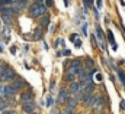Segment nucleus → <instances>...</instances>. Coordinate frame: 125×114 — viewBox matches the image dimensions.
Returning a JSON list of instances; mask_svg holds the SVG:
<instances>
[{"instance_id":"obj_30","label":"nucleus","mask_w":125,"mask_h":114,"mask_svg":"<svg viewBox=\"0 0 125 114\" xmlns=\"http://www.w3.org/2000/svg\"><path fill=\"white\" fill-rule=\"evenodd\" d=\"M13 0H0V7L1 6H7V4H12Z\"/></svg>"},{"instance_id":"obj_38","label":"nucleus","mask_w":125,"mask_h":114,"mask_svg":"<svg viewBox=\"0 0 125 114\" xmlns=\"http://www.w3.org/2000/svg\"><path fill=\"white\" fill-rule=\"evenodd\" d=\"M10 54H13V55L16 54V46H12V48H10Z\"/></svg>"},{"instance_id":"obj_33","label":"nucleus","mask_w":125,"mask_h":114,"mask_svg":"<svg viewBox=\"0 0 125 114\" xmlns=\"http://www.w3.org/2000/svg\"><path fill=\"white\" fill-rule=\"evenodd\" d=\"M119 108H121V110H125V101L124 100H121V103H119Z\"/></svg>"},{"instance_id":"obj_4","label":"nucleus","mask_w":125,"mask_h":114,"mask_svg":"<svg viewBox=\"0 0 125 114\" xmlns=\"http://www.w3.org/2000/svg\"><path fill=\"white\" fill-rule=\"evenodd\" d=\"M96 36H97V43H99L100 49H102V51H106V45H105V35H103V30H102V28H100L99 25L96 26Z\"/></svg>"},{"instance_id":"obj_41","label":"nucleus","mask_w":125,"mask_h":114,"mask_svg":"<svg viewBox=\"0 0 125 114\" xmlns=\"http://www.w3.org/2000/svg\"><path fill=\"white\" fill-rule=\"evenodd\" d=\"M50 26V32H54L55 30V28H54V25H48Z\"/></svg>"},{"instance_id":"obj_42","label":"nucleus","mask_w":125,"mask_h":114,"mask_svg":"<svg viewBox=\"0 0 125 114\" xmlns=\"http://www.w3.org/2000/svg\"><path fill=\"white\" fill-rule=\"evenodd\" d=\"M62 1H64V4H65V7H68V6H70V1H68V0H62Z\"/></svg>"},{"instance_id":"obj_46","label":"nucleus","mask_w":125,"mask_h":114,"mask_svg":"<svg viewBox=\"0 0 125 114\" xmlns=\"http://www.w3.org/2000/svg\"><path fill=\"white\" fill-rule=\"evenodd\" d=\"M29 114H35V113H29Z\"/></svg>"},{"instance_id":"obj_8","label":"nucleus","mask_w":125,"mask_h":114,"mask_svg":"<svg viewBox=\"0 0 125 114\" xmlns=\"http://www.w3.org/2000/svg\"><path fill=\"white\" fill-rule=\"evenodd\" d=\"M16 92H18V90H15L12 85H6L4 87V95H3V98H13L16 95Z\"/></svg>"},{"instance_id":"obj_43","label":"nucleus","mask_w":125,"mask_h":114,"mask_svg":"<svg viewBox=\"0 0 125 114\" xmlns=\"http://www.w3.org/2000/svg\"><path fill=\"white\" fill-rule=\"evenodd\" d=\"M0 52H3V45H1V39H0Z\"/></svg>"},{"instance_id":"obj_16","label":"nucleus","mask_w":125,"mask_h":114,"mask_svg":"<svg viewBox=\"0 0 125 114\" xmlns=\"http://www.w3.org/2000/svg\"><path fill=\"white\" fill-rule=\"evenodd\" d=\"M80 90V82H76V81H71V84H70V88H68V92H76V91H79Z\"/></svg>"},{"instance_id":"obj_19","label":"nucleus","mask_w":125,"mask_h":114,"mask_svg":"<svg viewBox=\"0 0 125 114\" xmlns=\"http://www.w3.org/2000/svg\"><path fill=\"white\" fill-rule=\"evenodd\" d=\"M70 41H71V42H73V43H74V45H76V46H77V48H80V46H82V41H80V39H79V36H77V35H76V33H74V35H71V36H70Z\"/></svg>"},{"instance_id":"obj_21","label":"nucleus","mask_w":125,"mask_h":114,"mask_svg":"<svg viewBox=\"0 0 125 114\" xmlns=\"http://www.w3.org/2000/svg\"><path fill=\"white\" fill-rule=\"evenodd\" d=\"M65 103L68 104V107H73V108H76V106H77V100L74 97H68V100Z\"/></svg>"},{"instance_id":"obj_32","label":"nucleus","mask_w":125,"mask_h":114,"mask_svg":"<svg viewBox=\"0 0 125 114\" xmlns=\"http://www.w3.org/2000/svg\"><path fill=\"white\" fill-rule=\"evenodd\" d=\"M82 30H83V33H84V35H87V23H86V22L82 25Z\"/></svg>"},{"instance_id":"obj_35","label":"nucleus","mask_w":125,"mask_h":114,"mask_svg":"<svg viewBox=\"0 0 125 114\" xmlns=\"http://www.w3.org/2000/svg\"><path fill=\"white\" fill-rule=\"evenodd\" d=\"M55 45H57V46H60V45H62V46H64V41H61V39H57Z\"/></svg>"},{"instance_id":"obj_7","label":"nucleus","mask_w":125,"mask_h":114,"mask_svg":"<svg viewBox=\"0 0 125 114\" xmlns=\"http://www.w3.org/2000/svg\"><path fill=\"white\" fill-rule=\"evenodd\" d=\"M68 94H70V92H68L67 90L61 88V90H60V92H58V97H57V103H58V104H62V103H65V101L68 100V97H70Z\"/></svg>"},{"instance_id":"obj_1","label":"nucleus","mask_w":125,"mask_h":114,"mask_svg":"<svg viewBox=\"0 0 125 114\" xmlns=\"http://www.w3.org/2000/svg\"><path fill=\"white\" fill-rule=\"evenodd\" d=\"M44 13H47V6L41 1H36L33 3L31 7H29V15L32 17H41Z\"/></svg>"},{"instance_id":"obj_44","label":"nucleus","mask_w":125,"mask_h":114,"mask_svg":"<svg viewBox=\"0 0 125 114\" xmlns=\"http://www.w3.org/2000/svg\"><path fill=\"white\" fill-rule=\"evenodd\" d=\"M4 68H6V66H4ZM1 71H3V68H1V66H0V75H1Z\"/></svg>"},{"instance_id":"obj_2","label":"nucleus","mask_w":125,"mask_h":114,"mask_svg":"<svg viewBox=\"0 0 125 114\" xmlns=\"http://www.w3.org/2000/svg\"><path fill=\"white\" fill-rule=\"evenodd\" d=\"M15 77H16L15 71H13L10 66H6V68H3V71H1V75H0V81H12Z\"/></svg>"},{"instance_id":"obj_36","label":"nucleus","mask_w":125,"mask_h":114,"mask_svg":"<svg viewBox=\"0 0 125 114\" xmlns=\"http://www.w3.org/2000/svg\"><path fill=\"white\" fill-rule=\"evenodd\" d=\"M45 6H47V7L52 6V0H45Z\"/></svg>"},{"instance_id":"obj_12","label":"nucleus","mask_w":125,"mask_h":114,"mask_svg":"<svg viewBox=\"0 0 125 114\" xmlns=\"http://www.w3.org/2000/svg\"><path fill=\"white\" fill-rule=\"evenodd\" d=\"M82 101H83L84 107H92V104H93V101H94L93 92H92V94H86V95H84V98H83Z\"/></svg>"},{"instance_id":"obj_27","label":"nucleus","mask_w":125,"mask_h":114,"mask_svg":"<svg viewBox=\"0 0 125 114\" xmlns=\"http://www.w3.org/2000/svg\"><path fill=\"white\" fill-rule=\"evenodd\" d=\"M12 17H13V16H1V19H3L7 25H10V23L13 22V20H12Z\"/></svg>"},{"instance_id":"obj_24","label":"nucleus","mask_w":125,"mask_h":114,"mask_svg":"<svg viewBox=\"0 0 125 114\" xmlns=\"http://www.w3.org/2000/svg\"><path fill=\"white\" fill-rule=\"evenodd\" d=\"M74 77H76V75H73V74H68V72H67V74H65V77H64V80H65L67 82H71V81H74Z\"/></svg>"},{"instance_id":"obj_25","label":"nucleus","mask_w":125,"mask_h":114,"mask_svg":"<svg viewBox=\"0 0 125 114\" xmlns=\"http://www.w3.org/2000/svg\"><path fill=\"white\" fill-rule=\"evenodd\" d=\"M52 104H54V100L50 94V95H47V107H52Z\"/></svg>"},{"instance_id":"obj_26","label":"nucleus","mask_w":125,"mask_h":114,"mask_svg":"<svg viewBox=\"0 0 125 114\" xmlns=\"http://www.w3.org/2000/svg\"><path fill=\"white\" fill-rule=\"evenodd\" d=\"M84 62H86V66H87V68H93V66H94L93 59H90V58H87V59H86Z\"/></svg>"},{"instance_id":"obj_6","label":"nucleus","mask_w":125,"mask_h":114,"mask_svg":"<svg viewBox=\"0 0 125 114\" xmlns=\"http://www.w3.org/2000/svg\"><path fill=\"white\" fill-rule=\"evenodd\" d=\"M12 81H13L12 87H13L15 90H18V91H19V90H22V88H25V87L28 85V82H26L25 80H22V78H18V77H15Z\"/></svg>"},{"instance_id":"obj_45","label":"nucleus","mask_w":125,"mask_h":114,"mask_svg":"<svg viewBox=\"0 0 125 114\" xmlns=\"http://www.w3.org/2000/svg\"><path fill=\"white\" fill-rule=\"evenodd\" d=\"M0 29H1V20H0Z\"/></svg>"},{"instance_id":"obj_31","label":"nucleus","mask_w":125,"mask_h":114,"mask_svg":"<svg viewBox=\"0 0 125 114\" xmlns=\"http://www.w3.org/2000/svg\"><path fill=\"white\" fill-rule=\"evenodd\" d=\"M0 114H16L15 110H0Z\"/></svg>"},{"instance_id":"obj_15","label":"nucleus","mask_w":125,"mask_h":114,"mask_svg":"<svg viewBox=\"0 0 125 114\" xmlns=\"http://www.w3.org/2000/svg\"><path fill=\"white\" fill-rule=\"evenodd\" d=\"M0 13H1V16H13L16 12L9 7H0Z\"/></svg>"},{"instance_id":"obj_5","label":"nucleus","mask_w":125,"mask_h":114,"mask_svg":"<svg viewBox=\"0 0 125 114\" xmlns=\"http://www.w3.org/2000/svg\"><path fill=\"white\" fill-rule=\"evenodd\" d=\"M94 90V84L93 81H82L80 84V91L83 94H92Z\"/></svg>"},{"instance_id":"obj_29","label":"nucleus","mask_w":125,"mask_h":114,"mask_svg":"<svg viewBox=\"0 0 125 114\" xmlns=\"http://www.w3.org/2000/svg\"><path fill=\"white\" fill-rule=\"evenodd\" d=\"M65 114H76V108H73V107H65Z\"/></svg>"},{"instance_id":"obj_3","label":"nucleus","mask_w":125,"mask_h":114,"mask_svg":"<svg viewBox=\"0 0 125 114\" xmlns=\"http://www.w3.org/2000/svg\"><path fill=\"white\" fill-rule=\"evenodd\" d=\"M105 104H106V101H105L103 97H94V101H93V104H92V107H93V113L94 114L100 113L102 108L105 107Z\"/></svg>"},{"instance_id":"obj_37","label":"nucleus","mask_w":125,"mask_h":114,"mask_svg":"<svg viewBox=\"0 0 125 114\" xmlns=\"http://www.w3.org/2000/svg\"><path fill=\"white\" fill-rule=\"evenodd\" d=\"M52 114H65V111H58V110H52Z\"/></svg>"},{"instance_id":"obj_11","label":"nucleus","mask_w":125,"mask_h":114,"mask_svg":"<svg viewBox=\"0 0 125 114\" xmlns=\"http://www.w3.org/2000/svg\"><path fill=\"white\" fill-rule=\"evenodd\" d=\"M77 75H79V78H80L82 81H92V80H90L92 74H90V72H87V69H83V68H82V69L79 71V74H77Z\"/></svg>"},{"instance_id":"obj_10","label":"nucleus","mask_w":125,"mask_h":114,"mask_svg":"<svg viewBox=\"0 0 125 114\" xmlns=\"http://www.w3.org/2000/svg\"><path fill=\"white\" fill-rule=\"evenodd\" d=\"M13 10L15 12H21V10H23L25 7H26V1L25 0H13Z\"/></svg>"},{"instance_id":"obj_18","label":"nucleus","mask_w":125,"mask_h":114,"mask_svg":"<svg viewBox=\"0 0 125 114\" xmlns=\"http://www.w3.org/2000/svg\"><path fill=\"white\" fill-rule=\"evenodd\" d=\"M116 74H118V80H119L121 85L125 87V72L122 69H116Z\"/></svg>"},{"instance_id":"obj_28","label":"nucleus","mask_w":125,"mask_h":114,"mask_svg":"<svg viewBox=\"0 0 125 114\" xmlns=\"http://www.w3.org/2000/svg\"><path fill=\"white\" fill-rule=\"evenodd\" d=\"M83 1H84V7H86V10H87L89 7L93 6V0H83Z\"/></svg>"},{"instance_id":"obj_22","label":"nucleus","mask_w":125,"mask_h":114,"mask_svg":"<svg viewBox=\"0 0 125 114\" xmlns=\"http://www.w3.org/2000/svg\"><path fill=\"white\" fill-rule=\"evenodd\" d=\"M84 95H86V94H83V92H82V91H80V90H79V91H76V92H74V98H76V100H77V101H82V100H83V98H84Z\"/></svg>"},{"instance_id":"obj_14","label":"nucleus","mask_w":125,"mask_h":114,"mask_svg":"<svg viewBox=\"0 0 125 114\" xmlns=\"http://www.w3.org/2000/svg\"><path fill=\"white\" fill-rule=\"evenodd\" d=\"M80 69H82V65H68L67 66V72L73 74V75H77Z\"/></svg>"},{"instance_id":"obj_20","label":"nucleus","mask_w":125,"mask_h":114,"mask_svg":"<svg viewBox=\"0 0 125 114\" xmlns=\"http://www.w3.org/2000/svg\"><path fill=\"white\" fill-rule=\"evenodd\" d=\"M39 22H41V25H42V26H48V25H50V16H48L47 13H44Z\"/></svg>"},{"instance_id":"obj_23","label":"nucleus","mask_w":125,"mask_h":114,"mask_svg":"<svg viewBox=\"0 0 125 114\" xmlns=\"http://www.w3.org/2000/svg\"><path fill=\"white\" fill-rule=\"evenodd\" d=\"M108 39H109V43H111V45H116L115 38H114V33H112L111 30H108Z\"/></svg>"},{"instance_id":"obj_17","label":"nucleus","mask_w":125,"mask_h":114,"mask_svg":"<svg viewBox=\"0 0 125 114\" xmlns=\"http://www.w3.org/2000/svg\"><path fill=\"white\" fill-rule=\"evenodd\" d=\"M41 38H42V29H41V28H36L35 30H33L32 39H33V41H39Z\"/></svg>"},{"instance_id":"obj_39","label":"nucleus","mask_w":125,"mask_h":114,"mask_svg":"<svg viewBox=\"0 0 125 114\" xmlns=\"http://www.w3.org/2000/svg\"><path fill=\"white\" fill-rule=\"evenodd\" d=\"M96 80H97V81H102V75L99 74V71H97V74H96Z\"/></svg>"},{"instance_id":"obj_9","label":"nucleus","mask_w":125,"mask_h":114,"mask_svg":"<svg viewBox=\"0 0 125 114\" xmlns=\"http://www.w3.org/2000/svg\"><path fill=\"white\" fill-rule=\"evenodd\" d=\"M22 110L28 114L33 113L35 111V103H33V100L32 101H26V103H22Z\"/></svg>"},{"instance_id":"obj_34","label":"nucleus","mask_w":125,"mask_h":114,"mask_svg":"<svg viewBox=\"0 0 125 114\" xmlns=\"http://www.w3.org/2000/svg\"><path fill=\"white\" fill-rule=\"evenodd\" d=\"M70 54H71V52H70V51H68V49H67V51H64V52H60V54H58V55H65V57H68V55H70Z\"/></svg>"},{"instance_id":"obj_13","label":"nucleus","mask_w":125,"mask_h":114,"mask_svg":"<svg viewBox=\"0 0 125 114\" xmlns=\"http://www.w3.org/2000/svg\"><path fill=\"white\" fill-rule=\"evenodd\" d=\"M33 100V92L32 91H23L21 94V101L22 103H26V101H32Z\"/></svg>"},{"instance_id":"obj_40","label":"nucleus","mask_w":125,"mask_h":114,"mask_svg":"<svg viewBox=\"0 0 125 114\" xmlns=\"http://www.w3.org/2000/svg\"><path fill=\"white\" fill-rule=\"evenodd\" d=\"M96 4H97V9L102 7V0H96Z\"/></svg>"}]
</instances>
